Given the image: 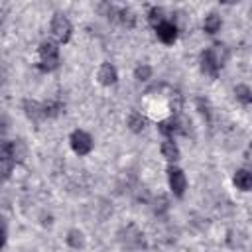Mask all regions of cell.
Here are the masks:
<instances>
[{"instance_id":"9c48e42d","label":"cell","mask_w":252,"mask_h":252,"mask_svg":"<svg viewBox=\"0 0 252 252\" xmlns=\"http://www.w3.org/2000/svg\"><path fill=\"white\" fill-rule=\"evenodd\" d=\"M161 156L167 159V161H177L179 159V148H177V144L171 140V138H165L163 140V144H161Z\"/></svg>"},{"instance_id":"2e32d148","label":"cell","mask_w":252,"mask_h":252,"mask_svg":"<svg viewBox=\"0 0 252 252\" xmlns=\"http://www.w3.org/2000/svg\"><path fill=\"white\" fill-rule=\"evenodd\" d=\"M148 22L154 26V28H158L161 22H165V16H163V10L161 8H158V6H154L150 12H148Z\"/></svg>"},{"instance_id":"8992f818","label":"cell","mask_w":252,"mask_h":252,"mask_svg":"<svg viewBox=\"0 0 252 252\" xmlns=\"http://www.w3.org/2000/svg\"><path fill=\"white\" fill-rule=\"evenodd\" d=\"M156 33H158V39L165 45H171L175 39H177V26L173 22H161L158 28H156Z\"/></svg>"},{"instance_id":"9a60e30c","label":"cell","mask_w":252,"mask_h":252,"mask_svg":"<svg viewBox=\"0 0 252 252\" xmlns=\"http://www.w3.org/2000/svg\"><path fill=\"white\" fill-rule=\"evenodd\" d=\"M14 159L12 158H0V183L6 181L10 175H12V169H14Z\"/></svg>"},{"instance_id":"277c9868","label":"cell","mask_w":252,"mask_h":252,"mask_svg":"<svg viewBox=\"0 0 252 252\" xmlns=\"http://www.w3.org/2000/svg\"><path fill=\"white\" fill-rule=\"evenodd\" d=\"M167 181H169L171 193H173L175 197H183V193H185V189H187V177H185V173H183L179 167L171 165V167L167 169Z\"/></svg>"},{"instance_id":"ac0fdd59","label":"cell","mask_w":252,"mask_h":252,"mask_svg":"<svg viewBox=\"0 0 252 252\" xmlns=\"http://www.w3.org/2000/svg\"><path fill=\"white\" fill-rule=\"evenodd\" d=\"M12 158H14V161H22L26 158V144L22 140L12 142Z\"/></svg>"},{"instance_id":"8fae6325","label":"cell","mask_w":252,"mask_h":252,"mask_svg":"<svg viewBox=\"0 0 252 252\" xmlns=\"http://www.w3.org/2000/svg\"><path fill=\"white\" fill-rule=\"evenodd\" d=\"M220 16L219 14H209L207 18H205V22H203V30L207 32V33H217L219 30H220Z\"/></svg>"},{"instance_id":"4fadbf2b","label":"cell","mask_w":252,"mask_h":252,"mask_svg":"<svg viewBox=\"0 0 252 252\" xmlns=\"http://www.w3.org/2000/svg\"><path fill=\"white\" fill-rule=\"evenodd\" d=\"M128 128H130L132 132H142V130L146 128V118H144L140 112H132V114L128 116Z\"/></svg>"},{"instance_id":"e0dca14e","label":"cell","mask_w":252,"mask_h":252,"mask_svg":"<svg viewBox=\"0 0 252 252\" xmlns=\"http://www.w3.org/2000/svg\"><path fill=\"white\" fill-rule=\"evenodd\" d=\"M234 93H236V98L242 102V104H250L252 102V93H250V89L246 87V85H238L236 89H234Z\"/></svg>"},{"instance_id":"ffe728a7","label":"cell","mask_w":252,"mask_h":252,"mask_svg":"<svg viewBox=\"0 0 252 252\" xmlns=\"http://www.w3.org/2000/svg\"><path fill=\"white\" fill-rule=\"evenodd\" d=\"M6 238H8V226H6V220L0 217V248L6 244Z\"/></svg>"},{"instance_id":"5bb4252c","label":"cell","mask_w":252,"mask_h":252,"mask_svg":"<svg viewBox=\"0 0 252 252\" xmlns=\"http://www.w3.org/2000/svg\"><path fill=\"white\" fill-rule=\"evenodd\" d=\"M116 18H118L126 28H134V24H136V14H134L130 8H118Z\"/></svg>"},{"instance_id":"d6986e66","label":"cell","mask_w":252,"mask_h":252,"mask_svg":"<svg viewBox=\"0 0 252 252\" xmlns=\"http://www.w3.org/2000/svg\"><path fill=\"white\" fill-rule=\"evenodd\" d=\"M134 77L138 81H148L152 77V67L150 65H138L136 71H134Z\"/></svg>"},{"instance_id":"44dd1931","label":"cell","mask_w":252,"mask_h":252,"mask_svg":"<svg viewBox=\"0 0 252 252\" xmlns=\"http://www.w3.org/2000/svg\"><path fill=\"white\" fill-rule=\"evenodd\" d=\"M197 106H199V112L209 120L211 118V112H209V104H207V100H203V98H197Z\"/></svg>"},{"instance_id":"5b68a950","label":"cell","mask_w":252,"mask_h":252,"mask_svg":"<svg viewBox=\"0 0 252 252\" xmlns=\"http://www.w3.org/2000/svg\"><path fill=\"white\" fill-rule=\"evenodd\" d=\"M207 55H209V59L213 61V65L217 67V69H220L226 61H228V47L224 45V43H213L209 49H207Z\"/></svg>"},{"instance_id":"ba28073f","label":"cell","mask_w":252,"mask_h":252,"mask_svg":"<svg viewBox=\"0 0 252 252\" xmlns=\"http://www.w3.org/2000/svg\"><path fill=\"white\" fill-rule=\"evenodd\" d=\"M24 112H26V116H28L30 120H33V122H39L41 118H45V114H43V104H39L37 100H32V98H26V100H24Z\"/></svg>"},{"instance_id":"30bf717a","label":"cell","mask_w":252,"mask_h":252,"mask_svg":"<svg viewBox=\"0 0 252 252\" xmlns=\"http://www.w3.org/2000/svg\"><path fill=\"white\" fill-rule=\"evenodd\" d=\"M234 185L240 189V191H248L252 187V173L248 169H238L234 173Z\"/></svg>"},{"instance_id":"7a4b0ae2","label":"cell","mask_w":252,"mask_h":252,"mask_svg":"<svg viewBox=\"0 0 252 252\" xmlns=\"http://www.w3.org/2000/svg\"><path fill=\"white\" fill-rule=\"evenodd\" d=\"M71 32H73V28H71L69 18L65 14H61V12H57L53 16V20H51V33H53V37L59 43H67L71 39Z\"/></svg>"},{"instance_id":"6da1fadb","label":"cell","mask_w":252,"mask_h":252,"mask_svg":"<svg viewBox=\"0 0 252 252\" xmlns=\"http://www.w3.org/2000/svg\"><path fill=\"white\" fill-rule=\"evenodd\" d=\"M41 71H53L59 67V47L55 41L47 39L39 45V65Z\"/></svg>"},{"instance_id":"52a82bcc","label":"cell","mask_w":252,"mask_h":252,"mask_svg":"<svg viewBox=\"0 0 252 252\" xmlns=\"http://www.w3.org/2000/svg\"><path fill=\"white\" fill-rule=\"evenodd\" d=\"M96 79H98V83H100V85L110 87V85H114V83H116L118 73H116L114 65H110V63H102V65H100V69H98V73H96Z\"/></svg>"},{"instance_id":"7c38bea8","label":"cell","mask_w":252,"mask_h":252,"mask_svg":"<svg viewBox=\"0 0 252 252\" xmlns=\"http://www.w3.org/2000/svg\"><path fill=\"white\" fill-rule=\"evenodd\" d=\"M67 244H69L71 248H75V250L83 248V246H85V236H83V232L77 230V228L69 230V232H67Z\"/></svg>"},{"instance_id":"3957f363","label":"cell","mask_w":252,"mask_h":252,"mask_svg":"<svg viewBox=\"0 0 252 252\" xmlns=\"http://www.w3.org/2000/svg\"><path fill=\"white\" fill-rule=\"evenodd\" d=\"M69 142L77 156H87L93 150V138L85 130H73L69 136Z\"/></svg>"}]
</instances>
